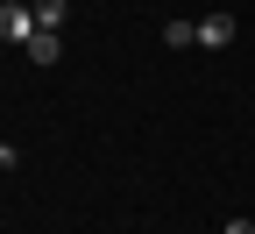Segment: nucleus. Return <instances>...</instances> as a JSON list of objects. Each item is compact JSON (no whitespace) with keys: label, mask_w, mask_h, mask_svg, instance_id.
<instances>
[{"label":"nucleus","mask_w":255,"mask_h":234,"mask_svg":"<svg viewBox=\"0 0 255 234\" xmlns=\"http://www.w3.org/2000/svg\"><path fill=\"white\" fill-rule=\"evenodd\" d=\"M28 36H36V14H28L21 0H7V7H0V43H21L28 50Z\"/></svg>","instance_id":"obj_1"},{"label":"nucleus","mask_w":255,"mask_h":234,"mask_svg":"<svg viewBox=\"0 0 255 234\" xmlns=\"http://www.w3.org/2000/svg\"><path fill=\"white\" fill-rule=\"evenodd\" d=\"M199 43H206V50H227V43H234V14H206V21H199Z\"/></svg>","instance_id":"obj_2"},{"label":"nucleus","mask_w":255,"mask_h":234,"mask_svg":"<svg viewBox=\"0 0 255 234\" xmlns=\"http://www.w3.org/2000/svg\"><path fill=\"white\" fill-rule=\"evenodd\" d=\"M57 57H64L57 28H36V36H28V64H57Z\"/></svg>","instance_id":"obj_3"},{"label":"nucleus","mask_w":255,"mask_h":234,"mask_svg":"<svg viewBox=\"0 0 255 234\" xmlns=\"http://www.w3.org/2000/svg\"><path fill=\"white\" fill-rule=\"evenodd\" d=\"M28 14H36V28H64L71 7H64V0H28Z\"/></svg>","instance_id":"obj_4"},{"label":"nucleus","mask_w":255,"mask_h":234,"mask_svg":"<svg viewBox=\"0 0 255 234\" xmlns=\"http://www.w3.org/2000/svg\"><path fill=\"white\" fill-rule=\"evenodd\" d=\"M163 43L170 50H191V43H199V21H163Z\"/></svg>","instance_id":"obj_5"},{"label":"nucleus","mask_w":255,"mask_h":234,"mask_svg":"<svg viewBox=\"0 0 255 234\" xmlns=\"http://www.w3.org/2000/svg\"><path fill=\"white\" fill-rule=\"evenodd\" d=\"M220 234H255V220H248V213H234L227 227H220Z\"/></svg>","instance_id":"obj_6"}]
</instances>
